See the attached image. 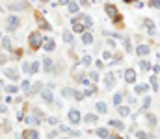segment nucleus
<instances>
[{
	"mask_svg": "<svg viewBox=\"0 0 160 139\" xmlns=\"http://www.w3.org/2000/svg\"><path fill=\"white\" fill-rule=\"evenodd\" d=\"M20 26V17L19 15H9L6 17V30L8 32H15Z\"/></svg>",
	"mask_w": 160,
	"mask_h": 139,
	"instance_id": "f257e3e1",
	"label": "nucleus"
},
{
	"mask_svg": "<svg viewBox=\"0 0 160 139\" xmlns=\"http://www.w3.org/2000/svg\"><path fill=\"white\" fill-rule=\"evenodd\" d=\"M67 119H69V123H71L73 126L80 124V121H82V117H80V111H78L76 108H71V109H69V113H67Z\"/></svg>",
	"mask_w": 160,
	"mask_h": 139,
	"instance_id": "f03ea898",
	"label": "nucleus"
},
{
	"mask_svg": "<svg viewBox=\"0 0 160 139\" xmlns=\"http://www.w3.org/2000/svg\"><path fill=\"white\" fill-rule=\"evenodd\" d=\"M28 41H30V46H32V48H39V46L43 45V37H41L39 32H32L30 37H28Z\"/></svg>",
	"mask_w": 160,
	"mask_h": 139,
	"instance_id": "7ed1b4c3",
	"label": "nucleus"
},
{
	"mask_svg": "<svg viewBox=\"0 0 160 139\" xmlns=\"http://www.w3.org/2000/svg\"><path fill=\"white\" fill-rule=\"evenodd\" d=\"M4 76H8L9 80H13V82H17L20 76H19V73H17V69H13V67H6L4 69Z\"/></svg>",
	"mask_w": 160,
	"mask_h": 139,
	"instance_id": "20e7f679",
	"label": "nucleus"
},
{
	"mask_svg": "<svg viewBox=\"0 0 160 139\" xmlns=\"http://www.w3.org/2000/svg\"><path fill=\"white\" fill-rule=\"evenodd\" d=\"M104 11H106V13H108L110 17H113L116 20H119V13H117V8L113 6V4H106V6H104Z\"/></svg>",
	"mask_w": 160,
	"mask_h": 139,
	"instance_id": "39448f33",
	"label": "nucleus"
},
{
	"mask_svg": "<svg viewBox=\"0 0 160 139\" xmlns=\"http://www.w3.org/2000/svg\"><path fill=\"white\" fill-rule=\"evenodd\" d=\"M26 8H28L26 2H15V4H9V6H8L9 11H24Z\"/></svg>",
	"mask_w": 160,
	"mask_h": 139,
	"instance_id": "423d86ee",
	"label": "nucleus"
},
{
	"mask_svg": "<svg viewBox=\"0 0 160 139\" xmlns=\"http://www.w3.org/2000/svg\"><path fill=\"white\" fill-rule=\"evenodd\" d=\"M43 48L47 50V52H52V50L56 48V43H54V39H50V37L43 39Z\"/></svg>",
	"mask_w": 160,
	"mask_h": 139,
	"instance_id": "0eeeda50",
	"label": "nucleus"
},
{
	"mask_svg": "<svg viewBox=\"0 0 160 139\" xmlns=\"http://www.w3.org/2000/svg\"><path fill=\"white\" fill-rule=\"evenodd\" d=\"M41 97H43V100L47 102V104H52V102H54V95H52L50 89H43V91H41Z\"/></svg>",
	"mask_w": 160,
	"mask_h": 139,
	"instance_id": "6e6552de",
	"label": "nucleus"
},
{
	"mask_svg": "<svg viewBox=\"0 0 160 139\" xmlns=\"http://www.w3.org/2000/svg\"><path fill=\"white\" fill-rule=\"evenodd\" d=\"M125 82H128V84L136 82V71H134V69H127V71H125Z\"/></svg>",
	"mask_w": 160,
	"mask_h": 139,
	"instance_id": "1a4fd4ad",
	"label": "nucleus"
},
{
	"mask_svg": "<svg viewBox=\"0 0 160 139\" xmlns=\"http://www.w3.org/2000/svg\"><path fill=\"white\" fill-rule=\"evenodd\" d=\"M143 24H145L147 32H149L151 35H154V32H156V26H154V22H153L151 19H145V20H143Z\"/></svg>",
	"mask_w": 160,
	"mask_h": 139,
	"instance_id": "9d476101",
	"label": "nucleus"
},
{
	"mask_svg": "<svg viewBox=\"0 0 160 139\" xmlns=\"http://www.w3.org/2000/svg\"><path fill=\"white\" fill-rule=\"evenodd\" d=\"M104 85H106L108 89H112L113 85H116V76H113L112 73H110V74H106V78H104Z\"/></svg>",
	"mask_w": 160,
	"mask_h": 139,
	"instance_id": "9b49d317",
	"label": "nucleus"
},
{
	"mask_svg": "<svg viewBox=\"0 0 160 139\" xmlns=\"http://www.w3.org/2000/svg\"><path fill=\"white\" fill-rule=\"evenodd\" d=\"M41 89H43V84H41V82H35L34 85H30V91L26 93V95H35V93H41Z\"/></svg>",
	"mask_w": 160,
	"mask_h": 139,
	"instance_id": "f8f14e48",
	"label": "nucleus"
},
{
	"mask_svg": "<svg viewBox=\"0 0 160 139\" xmlns=\"http://www.w3.org/2000/svg\"><path fill=\"white\" fill-rule=\"evenodd\" d=\"M78 17H80L82 24H84L86 28H91V26H93V20H91V17H89V15H78Z\"/></svg>",
	"mask_w": 160,
	"mask_h": 139,
	"instance_id": "ddd939ff",
	"label": "nucleus"
},
{
	"mask_svg": "<svg viewBox=\"0 0 160 139\" xmlns=\"http://www.w3.org/2000/svg\"><path fill=\"white\" fill-rule=\"evenodd\" d=\"M149 52H151V48H149L147 45H140L138 48H136V54H138V56H147Z\"/></svg>",
	"mask_w": 160,
	"mask_h": 139,
	"instance_id": "4468645a",
	"label": "nucleus"
},
{
	"mask_svg": "<svg viewBox=\"0 0 160 139\" xmlns=\"http://www.w3.org/2000/svg\"><path fill=\"white\" fill-rule=\"evenodd\" d=\"M147 89H149V87H147L145 84H138V85L134 87V93H136V95H145Z\"/></svg>",
	"mask_w": 160,
	"mask_h": 139,
	"instance_id": "2eb2a0df",
	"label": "nucleus"
},
{
	"mask_svg": "<svg viewBox=\"0 0 160 139\" xmlns=\"http://www.w3.org/2000/svg\"><path fill=\"white\" fill-rule=\"evenodd\" d=\"M22 135H24V139H39V132L37 130H28V132H24Z\"/></svg>",
	"mask_w": 160,
	"mask_h": 139,
	"instance_id": "dca6fc26",
	"label": "nucleus"
},
{
	"mask_svg": "<svg viewBox=\"0 0 160 139\" xmlns=\"http://www.w3.org/2000/svg\"><path fill=\"white\" fill-rule=\"evenodd\" d=\"M95 135H99V137H102V139H108L112 134H110L106 128H97V130H95Z\"/></svg>",
	"mask_w": 160,
	"mask_h": 139,
	"instance_id": "f3484780",
	"label": "nucleus"
},
{
	"mask_svg": "<svg viewBox=\"0 0 160 139\" xmlns=\"http://www.w3.org/2000/svg\"><path fill=\"white\" fill-rule=\"evenodd\" d=\"M108 124H110V126H113L116 130H125V124H123L121 121H116V119H110V121H108Z\"/></svg>",
	"mask_w": 160,
	"mask_h": 139,
	"instance_id": "a211bd4d",
	"label": "nucleus"
},
{
	"mask_svg": "<svg viewBox=\"0 0 160 139\" xmlns=\"http://www.w3.org/2000/svg\"><path fill=\"white\" fill-rule=\"evenodd\" d=\"M61 37H63V41H65L67 45H73V43H75V37H73V34H71V32H63V34H61Z\"/></svg>",
	"mask_w": 160,
	"mask_h": 139,
	"instance_id": "6ab92c4d",
	"label": "nucleus"
},
{
	"mask_svg": "<svg viewBox=\"0 0 160 139\" xmlns=\"http://www.w3.org/2000/svg\"><path fill=\"white\" fill-rule=\"evenodd\" d=\"M24 123H26V124H30V126H34V124L37 126L41 121H37V117H35V115H28V117L24 119Z\"/></svg>",
	"mask_w": 160,
	"mask_h": 139,
	"instance_id": "aec40b11",
	"label": "nucleus"
},
{
	"mask_svg": "<svg viewBox=\"0 0 160 139\" xmlns=\"http://www.w3.org/2000/svg\"><path fill=\"white\" fill-rule=\"evenodd\" d=\"M52 65H54V63H52V59H50V58H45V59H43V69H45L47 73H50Z\"/></svg>",
	"mask_w": 160,
	"mask_h": 139,
	"instance_id": "412c9836",
	"label": "nucleus"
},
{
	"mask_svg": "<svg viewBox=\"0 0 160 139\" xmlns=\"http://www.w3.org/2000/svg\"><path fill=\"white\" fill-rule=\"evenodd\" d=\"M82 43H84V45H91V43H93V35H91L89 32H84V35H82Z\"/></svg>",
	"mask_w": 160,
	"mask_h": 139,
	"instance_id": "4be33fe9",
	"label": "nucleus"
},
{
	"mask_svg": "<svg viewBox=\"0 0 160 139\" xmlns=\"http://www.w3.org/2000/svg\"><path fill=\"white\" fill-rule=\"evenodd\" d=\"M95 121H99V117L95 113H87L86 117H84V123H95Z\"/></svg>",
	"mask_w": 160,
	"mask_h": 139,
	"instance_id": "5701e85b",
	"label": "nucleus"
},
{
	"mask_svg": "<svg viewBox=\"0 0 160 139\" xmlns=\"http://www.w3.org/2000/svg\"><path fill=\"white\" fill-rule=\"evenodd\" d=\"M95 106H97V111H99V113H106V111H108V106H106V102H97Z\"/></svg>",
	"mask_w": 160,
	"mask_h": 139,
	"instance_id": "b1692460",
	"label": "nucleus"
},
{
	"mask_svg": "<svg viewBox=\"0 0 160 139\" xmlns=\"http://www.w3.org/2000/svg\"><path fill=\"white\" fill-rule=\"evenodd\" d=\"M121 102H123V95L121 93H116L113 95V106H121Z\"/></svg>",
	"mask_w": 160,
	"mask_h": 139,
	"instance_id": "393cba45",
	"label": "nucleus"
},
{
	"mask_svg": "<svg viewBox=\"0 0 160 139\" xmlns=\"http://www.w3.org/2000/svg\"><path fill=\"white\" fill-rule=\"evenodd\" d=\"M117 111L123 115V117H128V115H130V109L127 106H117Z\"/></svg>",
	"mask_w": 160,
	"mask_h": 139,
	"instance_id": "a878e982",
	"label": "nucleus"
},
{
	"mask_svg": "<svg viewBox=\"0 0 160 139\" xmlns=\"http://www.w3.org/2000/svg\"><path fill=\"white\" fill-rule=\"evenodd\" d=\"M86 30V26L84 24H80V22H76V24H73V32H76V34H82Z\"/></svg>",
	"mask_w": 160,
	"mask_h": 139,
	"instance_id": "bb28decb",
	"label": "nucleus"
},
{
	"mask_svg": "<svg viewBox=\"0 0 160 139\" xmlns=\"http://www.w3.org/2000/svg\"><path fill=\"white\" fill-rule=\"evenodd\" d=\"M61 97H63V98H69V97H73V89H69V87H63V91H61Z\"/></svg>",
	"mask_w": 160,
	"mask_h": 139,
	"instance_id": "cd10ccee",
	"label": "nucleus"
},
{
	"mask_svg": "<svg viewBox=\"0 0 160 139\" xmlns=\"http://www.w3.org/2000/svg\"><path fill=\"white\" fill-rule=\"evenodd\" d=\"M149 108H151V97H145V98H143V104H142V109L147 111Z\"/></svg>",
	"mask_w": 160,
	"mask_h": 139,
	"instance_id": "c85d7f7f",
	"label": "nucleus"
},
{
	"mask_svg": "<svg viewBox=\"0 0 160 139\" xmlns=\"http://www.w3.org/2000/svg\"><path fill=\"white\" fill-rule=\"evenodd\" d=\"M2 46H4L6 50H11V41H9V37H4V39H2Z\"/></svg>",
	"mask_w": 160,
	"mask_h": 139,
	"instance_id": "c756f323",
	"label": "nucleus"
},
{
	"mask_svg": "<svg viewBox=\"0 0 160 139\" xmlns=\"http://www.w3.org/2000/svg\"><path fill=\"white\" fill-rule=\"evenodd\" d=\"M140 69H142V71H149V69H151V63L145 61V59H142V61H140Z\"/></svg>",
	"mask_w": 160,
	"mask_h": 139,
	"instance_id": "7c9ffc66",
	"label": "nucleus"
},
{
	"mask_svg": "<svg viewBox=\"0 0 160 139\" xmlns=\"http://www.w3.org/2000/svg\"><path fill=\"white\" fill-rule=\"evenodd\" d=\"M37 22H39V26H41V28H45V30H50V26H49L47 22L43 20V17H37Z\"/></svg>",
	"mask_w": 160,
	"mask_h": 139,
	"instance_id": "2f4dec72",
	"label": "nucleus"
},
{
	"mask_svg": "<svg viewBox=\"0 0 160 139\" xmlns=\"http://www.w3.org/2000/svg\"><path fill=\"white\" fill-rule=\"evenodd\" d=\"M20 89L28 93V91H30V82H28V80H22V84H20Z\"/></svg>",
	"mask_w": 160,
	"mask_h": 139,
	"instance_id": "473e14b6",
	"label": "nucleus"
},
{
	"mask_svg": "<svg viewBox=\"0 0 160 139\" xmlns=\"http://www.w3.org/2000/svg\"><path fill=\"white\" fill-rule=\"evenodd\" d=\"M69 11L71 13H76L78 11V4L76 2H69Z\"/></svg>",
	"mask_w": 160,
	"mask_h": 139,
	"instance_id": "72a5a7b5",
	"label": "nucleus"
},
{
	"mask_svg": "<svg viewBox=\"0 0 160 139\" xmlns=\"http://www.w3.org/2000/svg\"><path fill=\"white\" fill-rule=\"evenodd\" d=\"M82 65H84V67H89V65H91V58H89L87 54L82 58Z\"/></svg>",
	"mask_w": 160,
	"mask_h": 139,
	"instance_id": "f704fd0d",
	"label": "nucleus"
},
{
	"mask_svg": "<svg viewBox=\"0 0 160 139\" xmlns=\"http://www.w3.org/2000/svg\"><path fill=\"white\" fill-rule=\"evenodd\" d=\"M149 6L154 9H160V0H149Z\"/></svg>",
	"mask_w": 160,
	"mask_h": 139,
	"instance_id": "c9c22d12",
	"label": "nucleus"
},
{
	"mask_svg": "<svg viewBox=\"0 0 160 139\" xmlns=\"http://www.w3.org/2000/svg\"><path fill=\"white\" fill-rule=\"evenodd\" d=\"M37 71H39V63H37V61H34V63L30 65V73H34V74H35Z\"/></svg>",
	"mask_w": 160,
	"mask_h": 139,
	"instance_id": "e433bc0d",
	"label": "nucleus"
},
{
	"mask_svg": "<svg viewBox=\"0 0 160 139\" xmlns=\"http://www.w3.org/2000/svg\"><path fill=\"white\" fill-rule=\"evenodd\" d=\"M147 123H149L151 126H154V124H156V117H154V115H151V113H149V115H147Z\"/></svg>",
	"mask_w": 160,
	"mask_h": 139,
	"instance_id": "4c0bfd02",
	"label": "nucleus"
},
{
	"mask_svg": "<svg viewBox=\"0 0 160 139\" xmlns=\"http://www.w3.org/2000/svg\"><path fill=\"white\" fill-rule=\"evenodd\" d=\"M73 97H75L76 100H84V93H80V91H73Z\"/></svg>",
	"mask_w": 160,
	"mask_h": 139,
	"instance_id": "58836bf2",
	"label": "nucleus"
},
{
	"mask_svg": "<svg viewBox=\"0 0 160 139\" xmlns=\"http://www.w3.org/2000/svg\"><path fill=\"white\" fill-rule=\"evenodd\" d=\"M60 132H63V134H71L73 130H71L69 126H65V124H60Z\"/></svg>",
	"mask_w": 160,
	"mask_h": 139,
	"instance_id": "ea45409f",
	"label": "nucleus"
},
{
	"mask_svg": "<svg viewBox=\"0 0 160 139\" xmlns=\"http://www.w3.org/2000/svg\"><path fill=\"white\" fill-rule=\"evenodd\" d=\"M93 91H97V87H89V89H86V91H84V97H91V95H93Z\"/></svg>",
	"mask_w": 160,
	"mask_h": 139,
	"instance_id": "a19ab883",
	"label": "nucleus"
},
{
	"mask_svg": "<svg viewBox=\"0 0 160 139\" xmlns=\"http://www.w3.org/2000/svg\"><path fill=\"white\" fill-rule=\"evenodd\" d=\"M136 137H138V139H147L149 135H147L145 132H142V130H138V132H136Z\"/></svg>",
	"mask_w": 160,
	"mask_h": 139,
	"instance_id": "79ce46f5",
	"label": "nucleus"
},
{
	"mask_svg": "<svg viewBox=\"0 0 160 139\" xmlns=\"http://www.w3.org/2000/svg\"><path fill=\"white\" fill-rule=\"evenodd\" d=\"M6 91H8V93H9V95H13V93H17V91H19V89H17V87H15V85H8V87H6Z\"/></svg>",
	"mask_w": 160,
	"mask_h": 139,
	"instance_id": "37998d69",
	"label": "nucleus"
},
{
	"mask_svg": "<svg viewBox=\"0 0 160 139\" xmlns=\"http://www.w3.org/2000/svg\"><path fill=\"white\" fill-rule=\"evenodd\" d=\"M149 82H151V85H153V89L156 91V89H158V82H156V78H154V76H151V80H149Z\"/></svg>",
	"mask_w": 160,
	"mask_h": 139,
	"instance_id": "c03bdc74",
	"label": "nucleus"
},
{
	"mask_svg": "<svg viewBox=\"0 0 160 139\" xmlns=\"http://www.w3.org/2000/svg\"><path fill=\"white\" fill-rule=\"evenodd\" d=\"M89 80L91 82H97L99 80V73H89Z\"/></svg>",
	"mask_w": 160,
	"mask_h": 139,
	"instance_id": "a18cd8bd",
	"label": "nucleus"
},
{
	"mask_svg": "<svg viewBox=\"0 0 160 139\" xmlns=\"http://www.w3.org/2000/svg\"><path fill=\"white\" fill-rule=\"evenodd\" d=\"M34 115H35V117H43V111L37 109V108H34Z\"/></svg>",
	"mask_w": 160,
	"mask_h": 139,
	"instance_id": "49530a36",
	"label": "nucleus"
},
{
	"mask_svg": "<svg viewBox=\"0 0 160 139\" xmlns=\"http://www.w3.org/2000/svg\"><path fill=\"white\" fill-rule=\"evenodd\" d=\"M22 71H24V73H30V63H22Z\"/></svg>",
	"mask_w": 160,
	"mask_h": 139,
	"instance_id": "de8ad7c7",
	"label": "nucleus"
},
{
	"mask_svg": "<svg viewBox=\"0 0 160 139\" xmlns=\"http://www.w3.org/2000/svg\"><path fill=\"white\" fill-rule=\"evenodd\" d=\"M49 124H58V117H49Z\"/></svg>",
	"mask_w": 160,
	"mask_h": 139,
	"instance_id": "09e8293b",
	"label": "nucleus"
},
{
	"mask_svg": "<svg viewBox=\"0 0 160 139\" xmlns=\"http://www.w3.org/2000/svg\"><path fill=\"white\" fill-rule=\"evenodd\" d=\"M17 119H19V121H24V113L19 111V113H17Z\"/></svg>",
	"mask_w": 160,
	"mask_h": 139,
	"instance_id": "8fccbe9b",
	"label": "nucleus"
},
{
	"mask_svg": "<svg viewBox=\"0 0 160 139\" xmlns=\"http://www.w3.org/2000/svg\"><path fill=\"white\" fill-rule=\"evenodd\" d=\"M108 139H127V137H121V135H110Z\"/></svg>",
	"mask_w": 160,
	"mask_h": 139,
	"instance_id": "3c124183",
	"label": "nucleus"
},
{
	"mask_svg": "<svg viewBox=\"0 0 160 139\" xmlns=\"http://www.w3.org/2000/svg\"><path fill=\"white\" fill-rule=\"evenodd\" d=\"M69 2H71V0H60V4H63V6H65V4H69Z\"/></svg>",
	"mask_w": 160,
	"mask_h": 139,
	"instance_id": "603ef678",
	"label": "nucleus"
},
{
	"mask_svg": "<svg viewBox=\"0 0 160 139\" xmlns=\"http://www.w3.org/2000/svg\"><path fill=\"white\" fill-rule=\"evenodd\" d=\"M125 4H130V2H138V0H123Z\"/></svg>",
	"mask_w": 160,
	"mask_h": 139,
	"instance_id": "864d4df0",
	"label": "nucleus"
},
{
	"mask_svg": "<svg viewBox=\"0 0 160 139\" xmlns=\"http://www.w3.org/2000/svg\"><path fill=\"white\" fill-rule=\"evenodd\" d=\"M147 139H154V137H147Z\"/></svg>",
	"mask_w": 160,
	"mask_h": 139,
	"instance_id": "5fc2aeb1",
	"label": "nucleus"
},
{
	"mask_svg": "<svg viewBox=\"0 0 160 139\" xmlns=\"http://www.w3.org/2000/svg\"><path fill=\"white\" fill-rule=\"evenodd\" d=\"M0 9H2V8H0Z\"/></svg>",
	"mask_w": 160,
	"mask_h": 139,
	"instance_id": "6e6d98bb",
	"label": "nucleus"
}]
</instances>
